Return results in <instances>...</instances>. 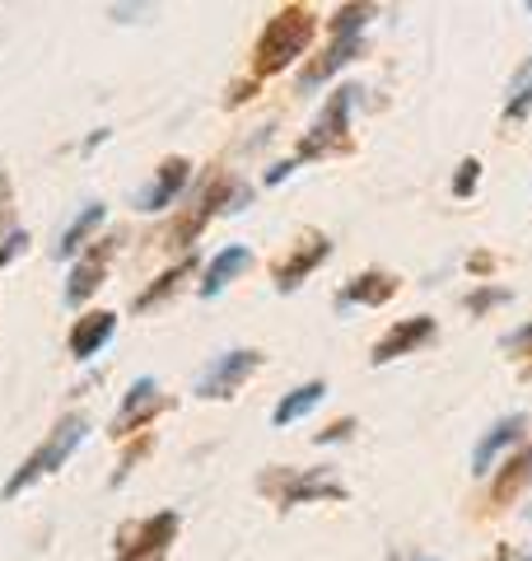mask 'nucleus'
Wrapping results in <instances>:
<instances>
[{
	"instance_id": "nucleus-1",
	"label": "nucleus",
	"mask_w": 532,
	"mask_h": 561,
	"mask_svg": "<svg viewBox=\"0 0 532 561\" xmlns=\"http://www.w3.org/2000/svg\"><path fill=\"white\" fill-rule=\"evenodd\" d=\"M313 33H317V14L309 5H286V10H276L271 20H266L262 28V38L253 47V76H280L290 61H299L309 51L313 43Z\"/></svg>"
},
{
	"instance_id": "nucleus-2",
	"label": "nucleus",
	"mask_w": 532,
	"mask_h": 561,
	"mask_svg": "<svg viewBox=\"0 0 532 561\" xmlns=\"http://www.w3.org/2000/svg\"><path fill=\"white\" fill-rule=\"evenodd\" d=\"M84 435H89V421H84L80 412L61 416L57 426H51V435H47V440H43V445H38V449H33L28 459H24V468L14 472V478H10L5 486H0V496H5V501H14V496H20V491H28L33 482H43L47 472H57V468L70 459V454L80 449V440H84Z\"/></svg>"
},
{
	"instance_id": "nucleus-3",
	"label": "nucleus",
	"mask_w": 532,
	"mask_h": 561,
	"mask_svg": "<svg viewBox=\"0 0 532 561\" xmlns=\"http://www.w3.org/2000/svg\"><path fill=\"white\" fill-rule=\"evenodd\" d=\"M355 84H342V90H332L327 108L317 113V122L309 127V136L299 140L294 150V164L304 160H323V154H336V150H350V103H355Z\"/></svg>"
},
{
	"instance_id": "nucleus-4",
	"label": "nucleus",
	"mask_w": 532,
	"mask_h": 561,
	"mask_svg": "<svg viewBox=\"0 0 532 561\" xmlns=\"http://www.w3.org/2000/svg\"><path fill=\"white\" fill-rule=\"evenodd\" d=\"M257 365H262V351H224V356H216L201 370L197 379V393L201 398H234L243 389V379L247 375H257Z\"/></svg>"
},
{
	"instance_id": "nucleus-5",
	"label": "nucleus",
	"mask_w": 532,
	"mask_h": 561,
	"mask_svg": "<svg viewBox=\"0 0 532 561\" xmlns=\"http://www.w3.org/2000/svg\"><path fill=\"white\" fill-rule=\"evenodd\" d=\"M173 538H177V511H159L146 524L122 534V561H164Z\"/></svg>"
},
{
	"instance_id": "nucleus-6",
	"label": "nucleus",
	"mask_w": 532,
	"mask_h": 561,
	"mask_svg": "<svg viewBox=\"0 0 532 561\" xmlns=\"http://www.w3.org/2000/svg\"><path fill=\"white\" fill-rule=\"evenodd\" d=\"M435 319L430 313H416V319H402V323H393L383 332V337L374 342V351H369V360L374 365H393V360H402V356H412V351H420V346H430L435 342Z\"/></svg>"
},
{
	"instance_id": "nucleus-7",
	"label": "nucleus",
	"mask_w": 532,
	"mask_h": 561,
	"mask_svg": "<svg viewBox=\"0 0 532 561\" xmlns=\"http://www.w3.org/2000/svg\"><path fill=\"white\" fill-rule=\"evenodd\" d=\"M327 257H332V239H327V234H309V239L299 243V249L276 267V290H286V295L299 290V286H304V276L323 267Z\"/></svg>"
},
{
	"instance_id": "nucleus-8",
	"label": "nucleus",
	"mask_w": 532,
	"mask_h": 561,
	"mask_svg": "<svg viewBox=\"0 0 532 561\" xmlns=\"http://www.w3.org/2000/svg\"><path fill=\"white\" fill-rule=\"evenodd\" d=\"M523 426H528V416L523 412H509V416H500L495 426L476 440V449H472V472H490V463L500 459L505 449H513L523 440Z\"/></svg>"
},
{
	"instance_id": "nucleus-9",
	"label": "nucleus",
	"mask_w": 532,
	"mask_h": 561,
	"mask_svg": "<svg viewBox=\"0 0 532 561\" xmlns=\"http://www.w3.org/2000/svg\"><path fill=\"white\" fill-rule=\"evenodd\" d=\"M397 295V276L393 272H360L355 280H346V290L336 295V309H379V305H388Z\"/></svg>"
},
{
	"instance_id": "nucleus-10",
	"label": "nucleus",
	"mask_w": 532,
	"mask_h": 561,
	"mask_svg": "<svg viewBox=\"0 0 532 561\" xmlns=\"http://www.w3.org/2000/svg\"><path fill=\"white\" fill-rule=\"evenodd\" d=\"M276 501L286 505V511L290 505H304V501H346V486L332 478V468H313V472H294Z\"/></svg>"
},
{
	"instance_id": "nucleus-11",
	"label": "nucleus",
	"mask_w": 532,
	"mask_h": 561,
	"mask_svg": "<svg viewBox=\"0 0 532 561\" xmlns=\"http://www.w3.org/2000/svg\"><path fill=\"white\" fill-rule=\"evenodd\" d=\"M159 408H164V393H159V383H154V379H136L131 389H127V398H122L117 416H113V435L136 431L140 421H150Z\"/></svg>"
},
{
	"instance_id": "nucleus-12",
	"label": "nucleus",
	"mask_w": 532,
	"mask_h": 561,
	"mask_svg": "<svg viewBox=\"0 0 532 561\" xmlns=\"http://www.w3.org/2000/svg\"><path fill=\"white\" fill-rule=\"evenodd\" d=\"M187 179H192V164L183 160V154H173V160L159 164L154 183H150L146 192H140L136 206H140V210H164V206H173V202H177V192L187 187Z\"/></svg>"
},
{
	"instance_id": "nucleus-13",
	"label": "nucleus",
	"mask_w": 532,
	"mask_h": 561,
	"mask_svg": "<svg viewBox=\"0 0 532 561\" xmlns=\"http://www.w3.org/2000/svg\"><path fill=\"white\" fill-rule=\"evenodd\" d=\"M113 332H117V313H108V309L84 313V319L70 328V356H76V360L99 356V351L113 342Z\"/></svg>"
},
{
	"instance_id": "nucleus-14",
	"label": "nucleus",
	"mask_w": 532,
	"mask_h": 561,
	"mask_svg": "<svg viewBox=\"0 0 532 561\" xmlns=\"http://www.w3.org/2000/svg\"><path fill=\"white\" fill-rule=\"evenodd\" d=\"M532 482V445H523L519 454H509L505 468L495 472V482H490V505L495 511H505V505H513L523 496V486Z\"/></svg>"
},
{
	"instance_id": "nucleus-15",
	"label": "nucleus",
	"mask_w": 532,
	"mask_h": 561,
	"mask_svg": "<svg viewBox=\"0 0 532 561\" xmlns=\"http://www.w3.org/2000/svg\"><path fill=\"white\" fill-rule=\"evenodd\" d=\"M247 267H253V253H247L243 243H234V249H220L216 257H210L206 276H201V300H216L229 280H239Z\"/></svg>"
},
{
	"instance_id": "nucleus-16",
	"label": "nucleus",
	"mask_w": 532,
	"mask_h": 561,
	"mask_svg": "<svg viewBox=\"0 0 532 561\" xmlns=\"http://www.w3.org/2000/svg\"><path fill=\"white\" fill-rule=\"evenodd\" d=\"M108 253H113V243H99L94 257L76 262V272H70V286H66V305H70V309H80L89 295L103 286V272H108Z\"/></svg>"
},
{
	"instance_id": "nucleus-17",
	"label": "nucleus",
	"mask_w": 532,
	"mask_h": 561,
	"mask_svg": "<svg viewBox=\"0 0 532 561\" xmlns=\"http://www.w3.org/2000/svg\"><path fill=\"white\" fill-rule=\"evenodd\" d=\"M360 47H365V38H332V47H327L323 57H317V61L304 70V76H299V90H317L323 80H332L346 61L360 57Z\"/></svg>"
},
{
	"instance_id": "nucleus-18",
	"label": "nucleus",
	"mask_w": 532,
	"mask_h": 561,
	"mask_svg": "<svg viewBox=\"0 0 532 561\" xmlns=\"http://www.w3.org/2000/svg\"><path fill=\"white\" fill-rule=\"evenodd\" d=\"M323 393H327V383L323 379H309V383H299L294 393H286L276 402V412H271V421L276 426H290V421H299V416H309L317 402H323Z\"/></svg>"
},
{
	"instance_id": "nucleus-19",
	"label": "nucleus",
	"mask_w": 532,
	"mask_h": 561,
	"mask_svg": "<svg viewBox=\"0 0 532 561\" xmlns=\"http://www.w3.org/2000/svg\"><path fill=\"white\" fill-rule=\"evenodd\" d=\"M103 216H108V210H103L99 202H89V206L80 210V216L66 225V234H61V243H57V257H76V253L84 249V243L94 239V230L103 225Z\"/></svg>"
},
{
	"instance_id": "nucleus-20",
	"label": "nucleus",
	"mask_w": 532,
	"mask_h": 561,
	"mask_svg": "<svg viewBox=\"0 0 532 561\" xmlns=\"http://www.w3.org/2000/svg\"><path fill=\"white\" fill-rule=\"evenodd\" d=\"M532 113V57L513 70V80H509V99H505V122H523Z\"/></svg>"
},
{
	"instance_id": "nucleus-21",
	"label": "nucleus",
	"mask_w": 532,
	"mask_h": 561,
	"mask_svg": "<svg viewBox=\"0 0 532 561\" xmlns=\"http://www.w3.org/2000/svg\"><path fill=\"white\" fill-rule=\"evenodd\" d=\"M192 267H197V262H192V257H183V262H177L173 272H164V276H159L154 286H150V290L140 295V300H136V313H146V309H154L159 300H164V295H173V290H177V280H183V276H192Z\"/></svg>"
},
{
	"instance_id": "nucleus-22",
	"label": "nucleus",
	"mask_w": 532,
	"mask_h": 561,
	"mask_svg": "<svg viewBox=\"0 0 532 561\" xmlns=\"http://www.w3.org/2000/svg\"><path fill=\"white\" fill-rule=\"evenodd\" d=\"M369 20H374V5H342L332 20V38H365Z\"/></svg>"
},
{
	"instance_id": "nucleus-23",
	"label": "nucleus",
	"mask_w": 532,
	"mask_h": 561,
	"mask_svg": "<svg viewBox=\"0 0 532 561\" xmlns=\"http://www.w3.org/2000/svg\"><path fill=\"white\" fill-rule=\"evenodd\" d=\"M509 300H513V290H509V286H476L472 295H463V309L482 319V313L500 309V305H509Z\"/></svg>"
},
{
	"instance_id": "nucleus-24",
	"label": "nucleus",
	"mask_w": 532,
	"mask_h": 561,
	"mask_svg": "<svg viewBox=\"0 0 532 561\" xmlns=\"http://www.w3.org/2000/svg\"><path fill=\"white\" fill-rule=\"evenodd\" d=\"M476 183H482V160H472V154H467V160L458 164V173H453V197L467 202L476 192Z\"/></svg>"
},
{
	"instance_id": "nucleus-25",
	"label": "nucleus",
	"mask_w": 532,
	"mask_h": 561,
	"mask_svg": "<svg viewBox=\"0 0 532 561\" xmlns=\"http://www.w3.org/2000/svg\"><path fill=\"white\" fill-rule=\"evenodd\" d=\"M24 249H28V230H10L5 239H0V267H10Z\"/></svg>"
},
{
	"instance_id": "nucleus-26",
	"label": "nucleus",
	"mask_w": 532,
	"mask_h": 561,
	"mask_svg": "<svg viewBox=\"0 0 532 561\" xmlns=\"http://www.w3.org/2000/svg\"><path fill=\"white\" fill-rule=\"evenodd\" d=\"M500 346H505V351H513V356H532V323H523V328L505 332Z\"/></svg>"
},
{
	"instance_id": "nucleus-27",
	"label": "nucleus",
	"mask_w": 532,
	"mask_h": 561,
	"mask_svg": "<svg viewBox=\"0 0 532 561\" xmlns=\"http://www.w3.org/2000/svg\"><path fill=\"white\" fill-rule=\"evenodd\" d=\"M350 431H355V416H342V421H332L327 431H317L313 440H317V445H336V440H346Z\"/></svg>"
},
{
	"instance_id": "nucleus-28",
	"label": "nucleus",
	"mask_w": 532,
	"mask_h": 561,
	"mask_svg": "<svg viewBox=\"0 0 532 561\" xmlns=\"http://www.w3.org/2000/svg\"><path fill=\"white\" fill-rule=\"evenodd\" d=\"M10 230V173L0 169V239Z\"/></svg>"
},
{
	"instance_id": "nucleus-29",
	"label": "nucleus",
	"mask_w": 532,
	"mask_h": 561,
	"mask_svg": "<svg viewBox=\"0 0 532 561\" xmlns=\"http://www.w3.org/2000/svg\"><path fill=\"white\" fill-rule=\"evenodd\" d=\"M294 169H299L294 160H280L276 169H266V183H271V187H276V183H286V179H290V173H294Z\"/></svg>"
},
{
	"instance_id": "nucleus-30",
	"label": "nucleus",
	"mask_w": 532,
	"mask_h": 561,
	"mask_svg": "<svg viewBox=\"0 0 532 561\" xmlns=\"http://www.w3.org/2000/svg\"><path fill=\"white\" fill-rule=\"evenodd\" d=\"M467 267H472V272H482V276H486V272L495 267V257H490V253H472V257H467Z\"/></svg>"
},
{
	"instance_id": "nucleus-31",
	"label": "nucleus",
	"mask_w": 532,
	"mask_h": 561,
	"mask_svg": "<svg viewBox=\"0 0 532 561\" xmlns=\"http://www.w3.org/2000/svg\"><path fill=\"white\" fill-rule=\"evenodd\" d=\"M505 561H532V552H519V557H505Z\"/></svg>"
},
{
	"instance_id": "nucleus-32",
	"label": "nucleus",
	"mask_w": 532,
	"mask_h": 561,
	"mask_svg": "<svg viewBox=\"0 0 532 561\" xmlns=\"http://www.w3.org/2000/svg\"><path fill=\"white\" fill-rule=\"evenodd\" d=\"M523 379H532V365H528V370H523Z\"/></svg>"
}]
</instances>
